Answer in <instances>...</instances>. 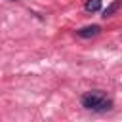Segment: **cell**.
<instances>
[{"label":"cell","mask_w":122,"mask_h":122,"mask_svg":"<svg viewBox=\"0 0 122 122\" xmlns=\"http://www.w3.org/2000/svg\"><path fill=\"white\" fill-rule=\"evenodd\" d=\"M80 103L84 109L93 111V112H107L112 109V99L107 97L105 92L101 90H93V92H86L80 97Z\"/></svg>","instance_id":"obj_1"},{"label":"cell","mask_w":122,"mask_h":122,"mask_svg":"<svg viewBox=\"0 0 122 122\" xmlns=\"http://www.w3.org/2000/svg\"><path fill=\"white\" fill-rule=\"evenodd\" d=\"M101 32V27L99 25H88V27H82L76 30V34L80 38H92V36H97Z\"/></svg>","instance_id":"obj_2"},{"label":"cell","mask_w":122,"mask_h":122,"mask_svg":"<svg viewBox=\"0 0 122 122\" xmlns=\"http://www.w3.org/2000/svg\"><path fill=\"white\" fill-rule=\"evenodd\" d=\"M101 10V0H88L86 2V11L93 13V11H99Z\"/></svg>","instance_id":"obj_3"},{"label":"cell","mask_w":122,"mask_h":122,"mask_svg":"<svg viewBox=\"0 0 122 122\" xmlns=\"http://www.w3.org/2000/svg\"><path fill=\"white\" fill-rule=\"evenodd\" d=\"M120 4H122L120 0H116V2H112V4H111V6H109V8L105 10V11H103V17H111V15H112V13H114V11H116V10L120 8Z\"/></svg>","instance_id":"obj_4"},{"label":"cell","mask_w":122,"mask_h":122,"mask_svg":"<svg viewBox=\"0 0 122 122\" xmlns=\"http://www.w3.org/2000/svg\"><path fill=\"white\" fill-rule=\"evenodd\" d=\"M10 2H17V0H10Z\"/></svg>","instance_id":"obj_5"},{"label":"cell","mask_w":122,"mask_h":122,"mask_svg":"<svg viewBox=\"0 0 122 122\" xmlns=\"http://www.w3.org/2000/svg\"><path fill=\"white\" fill-rule=\"evenodd\" d=\"M120 2H122V0H120Z\"/></svg>","instance_id":"obj_6"}]
</instances>
